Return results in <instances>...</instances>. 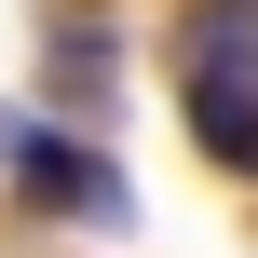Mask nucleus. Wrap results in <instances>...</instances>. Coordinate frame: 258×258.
<instances>
[{"mask_svg": "<svg viewBox=\"0 0 258 258\" xmlns=\"http://www.w3.org/2000/svg\"><path fill=\"white\" fill-rule=\"evenodd\" d=\"M14 163L41 177V204H54V218H95V231H122V218H136V190H122V163H109V150H68V136H41V122H27V150H14Z\"/></svg>", "mask_w": 258, "mask_h": 258, "instance_id": "f257e3e1", "label": "nucleus"}, {"mask_svg": "<svg viewBox=\"0 0 258 258\" xmlns=\"http://www.w3.org/2000/svg\"><path fill=\"white\" fill-rule=\"evenodd\" d=\"M177 54H190V82H258V0H190Z\"/></svg>", "mask_w": 258, "mask_h": 258, "instance_id": "f03ea898", "label": "nucleus"}, {"mask_svg": "<svg viewBox=\"0 0 258 258\" xmlns=\"http://www.w3.org/2000/svg\"><path fill=\"white\" fill-rule=\"evenodd\" d=\"M177 109H190V136L231 177H258V82H177Z\"/></svg>", "mask_w": 258, "mask_h": 258, "instance_id": "7ed1b4c3", "label": "nucleus"}]
</instances>
